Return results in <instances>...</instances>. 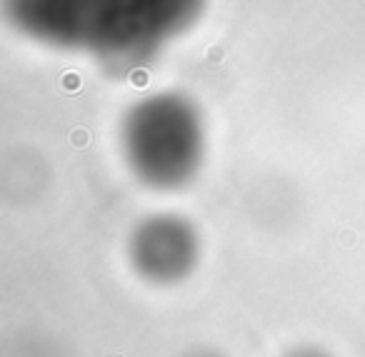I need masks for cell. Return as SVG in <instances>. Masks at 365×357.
Instances as JSON below:
<instances>
[{
  "mask_svg": "<svg viewBox=\"0 0 365 357\" xmlns=\"http://www.w3.org/2000/svg\"><path fill=\"white\" fill-rule=\"evenodd\" d=\"M128 257L143 280L153 285H175L198 265V230L180 215H150L133 230L128 240Z\"/></svg>",
  "mask_w": 365,
  "mask_h": 357,
  "instance_id": "obj_3",
  "label": "cell"
},
{
  "mask_svg": "<svg viewBox=\"0 0 365 357\" xmlns=\"http://www.w3.org/2000/svg\"><path fill=\"white\" fill-rule=\"evenodd\" d=\"M283 357H330V355L323 350V347H315V345H300V347H295V350L285 352Z\"/></svg>",
  "mask_w": 365,
  "mask_h": 357,
  "instance_id": "obj_5",
  "label": "cell"
},
{
  "mask_svg": "<svg viewBox=\"0 0 365 357\" xmlns=\"http://www.w3.org/2000/svg\"><path fill=\"white\" fill-rule=\"evenodd\" d=\"M180 357H223V355H218V352H213V350H190Z\"/></svg>",
  "mask_w": 365,
  "mask_h": 357,
  "instance_id": "obj_6",
  "label": "cell"
},
{
  "mask_svg": "<svg viewBox=\"0 0 365 357\" xmlns=\"http://www.w3.org/2000/svg\"><path fill=\"white\" fill-rule=\"evenodd\" d=\"M120 150L138 182L160 192L195 180L205 160V123L182 93H153L125 113Z\"/></svg>",
  "mask_w": 365,
  "mask_h": 357,
  "instance_id": "obj_1",
  "label": "cell"
},
{
  "mask_svg": "<svg viewBox=\"0 0 365 357\" xmlns=\"http://www.w3.org/2000/svg\"><path fill=\"white\" fill-rule=\"evenodd\" d=\"M6 13L8 21L31 41L88 56L96 0H6Z\"/></svg>",
  "mask_w": 365,
  "mask_h": 357,
  "instance_id": "obj_4",
  "label": "cell"
},
{
  "mask_svg": "<svg viewBox=\"0 0 365 357\" xmlns=\"http://www.w3.org/2000/svg\"><path fill=\"white\" fill-rule=\"evenodd\" d=\"M205 0H96L88 56L110 71H138L203 16Z\"/></svg>",
  "mask_w": 365,
  "mask_h": 357,
  "instance_id": "obj_2",
  "label": "cell"
}]
</instances>
